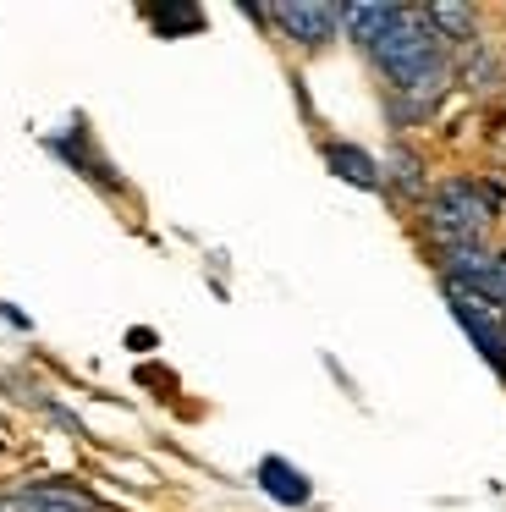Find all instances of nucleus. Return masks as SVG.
<instances>
[{
    "label": "nucleus",
    "mask_w": 506,
    "mask_h": 512,
    "mask_svg": "<svg viewBox=\"0 0 506 512\" xmlns=\"http://www.w3.org/2000/svg\"><path fill=\"white\" fill-rule=\"evenodd\" d=\"M506 210V182L495 177H440L429 188V199L418 204V226L435 243V254L446 248H490V232Z\"/></svg>",
    "instance_id": "obj_1"
},
{
    "label": "nucleus",
    "mask_w": 506,
    "mask_h": 512,
    "mask_svg": "<svg viewBox=\"0 0 506 512\" xmlns=\"http://www.w3.org/2000/svg\"><path fill=\"white\" fill-rule=\"evenodd\" d=\"M264 23L275 28V34L286 39V45L297 50H330L341 34V6H325V0H281V6H270L264 12Z\"/></svg>",
    "instance_id": "obj_2"
},
{
    "label": "nucleus",
    "mask_w": 506,
    "mask_h": 512,
    "mask_svg": "<svg viewBox=\"0 0 506 512\" xmlns=\"http://www.w3.org/2000/svg\"><path fill=\"white\" fill-rule=\"evenodd\" d=\"M440 292H446L451 320L462 325V336H468V342L479 347L484 364L506 380V314L490 309V303H479V298H468V292H457V287H440Z\"/></svg>",
    "instance_id": "obj_3"
},
{
    "label": "nucleus",
    "mask_w": 506,
    "mask_h": 512,
    "mask_svg": "<svg viewBox=\"0 0 506 512\" xmlns=\"http://www.w3.org/2000/svg\"><path fill=\"white\" fill-rule=\"evenodd\" d=\"M424 28L435 34V45L446 50V56H457V50H468L473 39H484V17L473 12V6H451V0H440V6H424Z\"/></svg>",
    "instance_id": "obj_4"
},
{
    "label": "nucleus",
    "mask_w": 506,
    "mask_h": 512,
    "mask_svg": "<svg viewBox=\"0 0 506 512\" xmlns=\"http://www.w3.org/2000/svg\"><path fill=\"white\" fill-rule=\"evenodd\" d=\"M380 182H385V193H396L402 204H424L429 199V166H424V155L418 149H407V144H391V155L380 160Z\"/></svg>",
    "instance_id": "obj_5"
},
{
    "label": "nucleus",
    "mask_w": 506,
    "mask_h": 512,
    "mask_svg": "<svg viewBox=\"0 0 506 512\" xmlns=\"http://www.w3.org/2000/svg\"><path fill=\"white\" fill-rule=\"evenodd\" d=\"M319 155H325L330 177H341V182H347V188H363V193H385V182H380V160H374L369 149L347 144V138H325V144H319Z\"/></svg>",
    "instance_id": "obj_6"
},
{
    "label": "nucleus",
    "mask_w": 506,
    "mask_h": 512,
    "mask_svg": "<svg viewBox=\"0 0 506 512\" xmlns=\"http://www.w3.org/2000/svg\"><path fill=\"white\" fill-rule=\"evenodd\" d=\"M259 485L270 501H281V507H308L314 501V485H308L303 468H292L286 457H264L259 463Z\"/></svg>",
    "instance_id": "obj_7"
},
{
    "label": "nucleus",
    "mask_w": 506,
    "mask_h": 512,
    "mask_svg": "<svg viewBox=\"0 0 506 512\" xmlns=\"http://www.w3.org/2000/svg\"><path fill=\"white\" fill-rule=\"evenodd\" d=\"M0 512H94V501L61 496V490H22V496H11Z\"/></svg>",
    "instance_id": "obj_8"
}]
</instances>
